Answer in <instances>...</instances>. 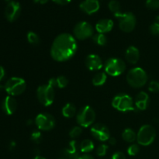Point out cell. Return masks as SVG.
Segmentation results:
<instances>
[{"mask_svg":"<svg viewBox=\"0 0 159 159\" xmlns=\"http://www.w3.org/2000/svg\"><path fill=\"white\" fill-rule=\"evenodd\" d=\"M77 48V42L72 35L61 34L54 39L51 48V55L57 61H65L75 54Z\"/></svg>","mask_w":159,"mask_h":159,"instance_id":"6da1fadb","label":"cell"},{"mask_svg":"<svg viewBox=\"0 0 159 159\" xmlns=\"http://www.w3.org/2000/svg\"><path fill=\"white\" fill-rule=\"evenodd\" d=\"M127 81L133 88H141L147 83L148 75L141 68H134L127 73Z\"/></svg>","mask_w":159,"mask_h":159,"instance_id":"7a4b0ae2","label":"cell"},{"mask_svg":"<svg viewBox=\"0 0 159 159\" xmlns=\"http://www.w3.org/2000/svg\"><path fill=\"white\" fill-rule=\"evenodd\" d=\"M26 83L22 78H10L4 85L6 93L11 96H16L21 95L26 90Z\"/></svg>","mask_w":159,"mask_h":159,"instance_id":"3957f363","label":"cell"},{"mask_svg":"<svg viewBox=\"0 0 159 159\" xmlns=\"http://www.w3.org/2000/svg\"><path fill=\"white\" fill-rule=\"evenodd\" d=\"M155 136H156V132L155 128L152 125L146 124L142 126L138 130L137 134V141L141 145L148 146L155 141Z\"/></svg>","mask_w":159,"mask_h":159,"instance_id":"277c9868","label":"cell"},{"mask_svg":"<svg viewBox=\"0 0 159 159\" xmlns=\"http://www.w3.org/2000/svg\"><path fill=\"white\" fill-rule=\"evenodd\" d=\"M112 105L121 112L134 111L135 110L133 99L127 94H119L115 96L112 101Z\"/></svg>","mask_w":159,"mask_h":159,"instance_id":"5b68a950","label":"cell"},{"mask_svg":"<svg viewBox=\"0 0 159 159\" xmlns=\"http://www.w3.org/2000/svg\"><path fill=\"white\" fill-rule=\"evenodd\" d=\"M37 96L39 102L45 107L51 106L54 100V88L49 84L40 85L37 90Z\"/></svg>","mask_w":159,"mask_h":159,"instance_id":"8992f818","label":"cell"},{"mask_svg":"<svg viewBox=\"0 0 159 159\" xmlns=\"http://www.w3.org/2000/svg\"><path fill=\"white\" fill-rule=\"evenodd\" d=\"M96 120V113L93 109L89 106L82 107L76 116L77 123L82 127H88L94 123Z\"/></svg>","mask_w":159,"mask_h":159,"instance_id":"52a82bcc","label":"cell"},{"mask_svg":"<svg viewBox=\"0 0 159 159\" xmlns=\"http://www.w3.org/2000/svg\"><path fill=\"white\" fill-rule=\"evenodd\" d=\"M115 16L119 20V26L121 30L126 33L134 30L136 26V17L132 12H120Z\"/></svg>","mask_w":159,"mask_h":159,"instance_id":"ba28073f","label":"cell"},{"mask_svg":"<svg viewBox=\"0 0 159 159\" xmlns=\"http://www.w3.org/2000/svg\"><path fill=\"white\" fill-rule=\"evenodd\" d=\"M126 64L123 60L116 57L108 59L105 64V71L111 76H119L125 71Z\"/></svg>","mask_w":159,"mask_h":159,"instance_id":"9c48e42d","label":"cell"},{"mask_svg":"<svg viewBox=\"0 0 159 159\" xmlns=\"http://www.w3.org/2000/svg\"><path fill=\"white\" fill-rule=\"evenodd\" d=\"M73 33L75 38L83 40L93 35V27L88 22H79L74 27Z\"/></svg>","mask_w":159,"mask_h":159,"instance_id":"30bf717a","label":"cell"},{"mask_svg":"<svg viewBox=\"0 0 159 159\" xmlns=\"http://www.w3.org/2000/svg\"><path fill=\"white\" fill-rule=\"evenodd\" d=\"M36 125L41 130H51L55 126V119L49 113H40L35 120Z\"/></svg>","mask_w":159,"mask_h":159,"instance_id":"8fae6325","label":"cell"},{"mask_svg":"<svg viewBox=\"0 0 159 159\" xmlns=\"http://www.w3.org/2000/svg\"><path fill=\"white\" fill-rule=\"evenodd\" d=\"M21 13V6L18 2L10 1L5 9V16L8 21L13 22L16 20Z\"/></svg>","mask_w":159,"mask_h":159,"instance_id":"7c38bea8","label":"cell"},{"mask_svg":"<svg viewBox=\"0 0 159 159\" xmlns=\"http://www.w3.org/2000/svg\"><path fill=\"white\" fill-rule=\"evenodd\" d=\"M91 133L95 138L100 141H108L110 133L108 127L102 124H96L92 127Z\"/></svg>","mask_w":159,"mask_h":159,"instance_id":"4fadbf2b","label":"cell"},{"mask_svg":"<svg viewBox=\"0 0 159 159\" xmlns=\"http://www.w3.org/2000/svg\"><path fill=\"white\" fill-rule=\"evenodd\" d=\"M85 65L91 71H97L102 68L103 63L99 56L96 54H89L85 59Z\"/></svg>","mask_w":159,"mask_h":159,"instance_id":"5bb4252c","label":"cell"},{"mask_svg":"<svg viewBox=\"0 0 159 159\" xmlns=\"http://www.w3.org/2000/svg\"><path fill=\"white\" fill-rule=\"evenodd\" d=\"M99 2L98 0H84L80 4L81 10L85 13L91 15L99 9Z\"/></svg>","mask_w":159,"mask_h":159,"instance_id":"9a60e30c","label":"cell"},{"mask_svg":"<svg viewBox=\"0 0 159 159\" xmlns=\"http://www.w3.org/2000/svg\"><path fill=\"white\" fill-rule=\"evenodd\" d=\"M17 108V102L12 96H6L2 103V109L7 115H12L15 113Z\"/></svg>","mask_w":159,"mask_h":159,"instance_id":"2e32d148","label":"cell"},{"mask_svg":"<svg viewBox=\"0 0 159 159\" xmlns=\"http://www.w3.org/2000/svg\"><path fill=\"white\" fill-rule=\"evenodd\" d=\"M62 157L67 159H79L80 156L79 155V148L76 141H73L68 144V147L63 149L61 152Z\"/></svg>","mask_w":159,"mask_h":159,"instance_id":"e0dca14e","label":"cell"},{"mask_svg":"<svg viewBox=\"0 0 159 159\" xmlns=\"http://www.w3.org/2000/svg\"><path fill=\"white\" fill-rule=\"evenodd\" d=\"M149 102V96L145 92H140L136 96L135 105L138 110H144L147 109Z\"/></svg>","mask_w":159,"mask_h":159,"instance_id":"ac0fdd59","label":"cell"},{"mask_svg":"<svg viewBox=\"0 0 159 159\" xmlns=\"http://www.w3.org/2000/svg\"><path fill=\"white\" fill-rule=\"evenodd\" d=\"M113 27V20L110 19H102L100 20L96 25V30L99 34H106L112 30Z\"/></svg>","mask_w":159,"mask_h":159,"instance_id":"d6986e66","label":"cell"},{"mask_svg":"<svg viewBox=\"0 0 159 159\" xmlns=\"http://www.w3.org/2000/svg\"><path fill=\"white\" fill-rule=\"evenodd\" d=\"M126 60L130 64L134 65L138 61L140 57V52L138 48L134 46H130L125 53Z\"/></svg>","mask_w":159,"mask_h":159,"instance_id":"ffe728a7","label":"cell"},{"mask_svg":"<svg viewBox=\"0 0 159 159\" xmlns=\"http://www.w3.org/2000/svg\"><path fill=\"white\" fill-rule=\"evenodd\" d=\"M76 108L72 103H67L62 109V114L66 118H71L75 116Z\"/></svg>","mask_w":159,"mask_h":159,"instance_id":"44dd1931","label":"cell"},{"mask_svg":"<svg viewBox=\"0 0 159 159\" xmlns=\"http://www.w3.org/2000/svg\"><path fill=\"white\" fill-rule=\"evenodd\" d=\"M123 139L129 143H132L137 139V134L132 129L127 128L124 130L122 134Z\"/></svg>","mask_w":159,"mask_h":159,"instance_id":"7402d4cb","label":"cell"},{"mask_svg":"<svg viewBox=\"0 0 159 159\" xmlns=\"http://www.w3.org/2000/svg\"><path fill=\"white\" fill-rule=\"evenodd\" d=\"M93 148H94V144L89 139L84 140L80 144V150L83 153H89V152H92Z\"/></svg>","mask_w":159,"mask_h":159,"instance_id":"603a6c76","label":"cell"},{"mask_svg":"<svg viewBox=\"0 0 159 159\" xmlns=\"http://www.w3.org/2000/svg\"><path fill=\"white\" fill-rule=\"evenodd\" d=\"M106 81H107V75L105 73H97L93 77V84L95 86H100L105 83Z\"/></svg>","mask_w":159,"mask_h":159,"instance_id":"cb8c5ba5","label":"cell"},{"mask_svg":"<svg viewBox=\"0 0 159 159\" xmlns=\"http://www.w3.org/2000/svg\"><path fill=\"white\" fill-rule=\"evenodd\" d=\"M108 7L110 9V10L114 13V15L121 12L120 4L116 0H111V1H110V2L108 4Z\"/></svg>","mask_w":159,"mask_h":159,"instance_id":"d4e9b609","label":"cell"},{"mask_svg":"<svg viewBox=\"0 0 159 159\" xmlns=\"http://www.w3.org/2000/svg\"><path fill=\"white\" fill-rule=\"evenodd\" d=\"M27 40L31 44H34V45H37L40 43V37L39 36L37 35L36 33L32 32V31H30V32L27 33Z\"/></svg>","mask_w":159,"mask_h":159,"instance_id":"484cf974","label":"cell"},{"mask_svg":"<svg viewBox=\"0 0 159 159\" xmlns=\"http://www.w3.org/2000/svg\"><path fill=\"white\" fill-rule=\"evenodd\" d=\"M93 41L99 46H104L107 43V38L103 34H98L93 37Z\"/></svg>","mask_w":159,"mask_h":159,"instance_id":"4316f807","label":"cell"},{"mask_svg":"<svg viewBox=\"0 0 159 159\" xmlns=\"http://www.w3.org/2000/svg\"><path fill=\"white\" fill-rule=\"evenodd\" d=\"M68 80L65 76H58L56 78V87L60 89L65 88L68 85Z\"/></svg>","mask_w":159,"mask_h":159,"instance_id":"83f0119b","label":"cell"},{"mask_svg":"<svg viewBox=\"0 0 159 159\" xmlns=\"http://www.w3.org/2000/svg\"><path fill=\"white\" fill-rule=\"evenodd\" d=\"M150 32L152 33L153 35H159V16L155 18V22L151 25Z\"/></svg>","mask_w":159,"mask_h":159,"instance_id":"f1b7e54d","label":"cell"},{"mask_svg":"<svg viewBox=\"0 0 159 159\" xmlns=\"http://www.w3.org/2000/svg\"><path fill=\"white\" fill-rule=\"evenodd\" d=\"M108 151V146L107 144H100L96 148V155L99 157L105 156Z\"/></svg>","mask_w":159,"mask_h":159,"instance_id":"f546056e","label":"cell"},{"mask_svg":"<svg viewBox=\"0 0 159 159\" xmlns=\"http://www.w3.org/2000/svg\"><path fill=\"white\" fill-rule=\"evenodd\" d=\"M140 152V148L138 144H133L127 148V153L130 156H135Z\"/></svg>","mask_w":159,"mask_h":159,"instance_id":"4dcf8cb0","label":"cell"},{"mask_svg":"<svg viewBox=\"0 0 159 159\" xmlns=\"http://www.w3.org/2000/svg\"><path fill=\"white\" fill-rule=\"evenodd\" d=\"M31 140L34 143L39 144L42 140L41 133L39 130H34V131H33L32 134H31Z\"/></svg>","mask_w":159,"mask_h":159,"instance_id":"1f68e13d","label":"cell"},{"mask_svg":"<svg viewBox=\"0 0 159 159\" xmlns=\"http://www.w3.org/2000/svg\"><path fill=\"white\" fill-rule=\"evenodd\" d=\"M82 130L80 127H74L69 132V136L71 138H76L82 134Z\"/></svg>","mask_w":159,"mask_h":159,"instance_id":"d6a6232c","label":"cell"},{"mask_svg":"<svg viewBox=\"0 0 159 159\" xmlns=\"http://www.w3.org/2000/svg\"><path fill=\"white\" fill-rule=\"evenodd\" d=\"M146 6L150 9H159V0H147Z\"/></svg>","mask_w":159,"mask_h":159,"instance_id":"836d02e7","label":"cell"},{"mask_svg":"<svg viewBox=\"0 0 159 159\" xmlns=\"http://www.w3.org/2000/svg\"><path fill=\"white\" fill-rule=\"evenodd\" d=\"M148 90L152 93H159V82L157 81H152L150 82Z\"/></svg>","mask_w":159,"mask_h":159,"instance_id":"e575fe53","label":"cell"},{"mask_svg":"<svg viewBox=\"0 0 159 159\" xmlns=\"http://www.w3.org/2000/svg\"><path fill=\"white\" fill-rule=\"evenodd\" d=\"M111 159H126V156L123 152H116L112 155Z\"/></svg>","mask_w":159,"mask_h":159,"instance_id":"d590c367","label":"cell"},{"mask_svg":"<svg viewBox=\"0 0 159 159\" xmlns=\"http://www.w3.org/2000/svg\"><path fill=\"white\" fill-rule=\"evenodd\" d=\"M54 2L57 3L58 5H61V6H64V5H67L69 2H71V0H52Z\"/></svg>","mask_w":159,"mask_h":159,"instance_id":"8d00e7d4","label":"cell"},{"mask_svg":"<svg viewBox=\"0 0 159 159\" xmlns=\"http://www.w3.org/2000/svg\"><path fill=\"white\" fill-rule=\"evenodd\" d=\"M6 76V71L2 66H0V81L2 80Z\"/></svg>","mask_w":159,"mask_h":159,"instance_id":"74e56055","label":"cell"},{"mask_svg":"<svg viewBox=\"0 0 159 159\" xmlns=\"http://www.w3.org/2000/svg\"><path fill=\"white\" fill-rule=\"evenodd\" d=\"M79 159H95L92 155H88V154H85V155H81Z\"/></svg>","mask_w":159,"mask_h":159,"instance_id":"f35d334b","label":"cell"},{"mask_svg":"<svg viewBox=\"0 0 159 159\" xmlns=\"http://www.w3.org/2000/svg\"><path fill=\"white\" fill-rule=\"evenodd\" d=\"M108 141H109V144H111V145H115L116 143V139H115L114 138H112V137H110V138H109Z\"/></svg>","mask_w":159,"mask_h":159,"instance_id":"ab89813d","label":"cell"},{"mask_svg":"<svg viewBox=\"0 0 159 159\" xmlns=\"http://www.w3.org/2000/svg\"><path fill=\"white\" fill-rule=\"evenodd\" d=\"M49 0H34L35 3H39V4H46Z\"/></svg>","mask_w":159,"mask_h":159,"instance_id":"60d3db41","label":"cell"},{"mask_svg":"<svg viewBox=\"0 0 159 159\" xmlns=\"http://www.w3.org/2000/svg\"><path fill=\"white\" fill-rule=\"evenodd\" d=\"M15 147H16V143L14 142V141H11L10 144H9V148L13 149Z\"/></svg>","mask_w":159,"mask_h":159,"instance_id":"b9f144b4","label":"cell"},{"mask_svg":"<svg viewBox=\"0 0 159 159\" xmlns=\"http://www.w3.org/2000/svg\"><path fill=\"white\" fill-rule=\"evenodd\" d=\"M34 159H46L45 158H43V157H41V156H39V155H37V156L35 157Z\"/></svg>","mask_w":159,"mask_h":159,"instance_id":"7bdbcfd3","label":"cell"},{"mask_svg":"<svg viewBox=\"0 0 159 159\" xmlns=\"http://www.w3.org/2000/svg\"><path fill=\"white\" fill-rule=\"evenodd\" d=\"M2 89H3V86L2 85H0V91H1V90Z\"/></svg>","mask_w":159,"mask_h":159,"instance_id":"ee69618b","label":"cell"},{"mask_svg":"<svg viewBox=\"0 0 159 159\" xmlns=\"http://www.w3.org/2000/svg\"><path fill=\"white\" fill-rule=\"evenodd\" d=\"M58 159H67V158H65V157H61V158H58Z\"/></svg>","mask_w":159,"mask_h":159,"instance_id":"f6af8a7d","label":"cell"},{"mask_svg":"<svg viewBox=\"0 0 159 159\" xmlns=\"http://www.w3.org/2000/svg\"><path fill=\"white\" fill-rule=\"evenodd\" d=\"M5 1H6V2H10V0H5Z\"/></svg>","mask_w":159,"mask_h":159,"instance_id":"bcb514c9","label":"cell"}]
</instances>
